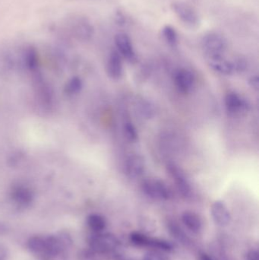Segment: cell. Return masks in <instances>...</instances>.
I'll use <instances>...</instances> for the list:
<instances>
[{"instance_id":"1","label":"cell","mask_w":259,"mask_h":260,"mask_svg":"<svg viewBox=\"0 0 259 260\" xmlns=\"http://www.w3.org/2000/svg\"><path fill=\"white\" fill-rule=\"evenodd\" d=\"M72 238L65 232L55 235H36L27 241L29 251L39 260H69Z\"/></svg>"},{"instance_id":"2","label":"cell","mask_w":259,"mask_h":260,"mask_svg":"<svg viewBox=\"0 0 259 260\" xmlns=\"http://www.w3.org/2000/svg\"><path fill=\"white\" fill-rule=\"evenodd\" d=\"M89 250L94 253H109L117 250L120 241L111 233H94L88 241Z\"/></svg>"},{"instance_id":"3","label":"cell","mask_w":259,"mask_h":260,"mask_svg":"<svg viewBox=\"0 0 259 260\" xmlns=\"http://www.w3.org/2000/svg\"><path fill=\"white\" fill-rule=\"evenodd\" d=\"M9 200L18 210L28 209L34 202V192L30 186L25 184H17L9 191Z\"/></svg>"},{"instance_id":"4","label":"cell","mask_w":259,"mask_h":260,"mask_svg":"<svg viewBox=\"0 0 259 260\" xmlns=\"http://www.w3.org/2000/svg\"><path fill=\"white\" fill-rule=\"evenodd\" d=\"M202 47L207 58L221 56L228 49V41L220 34L210 32L204 36Z\"/></svg>"},{"instance_id":"5","label":"cell","mask_w":259,"mask_h":260,"mask_svg":"<svg viewBox=\"0 0 259 260\" xmlns=\"http://www.w3.org/2000/svg\"><path fill=\"white\" fill-rule=\"evenodd\" d=\"M171 9L178 19L190 27H197L200 24L199 15L194 8L181 1H175L171 4Z\"/></svg>"},{"instance_id":"6","label":"cell","mask_w":259,"mask_h":260,"mask_svg":"<svg viewBox=\"0 0 259 260\" xmlns=\"http://www.w3.org/2000/svg\"><path fill=\"white\" fill-rule=\"evenodd\" d=\"M143 192L153 200H168L172 197V192L168 186L158 179H147L141 184Z\"/></svg>"},{"instance_id":"7","label":"cell","mask_w":259,"mask_h":260,"mask_svg":"<svg viewBox=\"0 0 259 260\" xmlns=\"http://www.w3.org/2000/svg\"><path fill=\"white\" fill-rule=\"evenodd\" d=\"M167 170L175 182L178 192L184 198H188L192 193V187L183 171L177 165L170 164L167 165Z\"/></svg>"},{"instance_id":"8","label":"cell","mask_w":259,"mask_h":260,"mask_svg":"<svg viewBox=\"0 0 259 260\" xmlns=\"http://www.w3.org/2000/svg\"><path fill=\"white\" fill-rule=\"evenodd\" d=\"M225 106L228 112L232 114L246 112L250 108L249 102L243 96L236 92L228 93L225 98Z\"/></svg>"},{"instance_id":"9","label":"cell","mask_w":259,"mask_h":260,"mask_svg":"<svg viewBox=\"0 0 259 260\" xmlns=\"http://www.w3.org/2000/svg\"><path fill=\"white\" fill-rule=\"evenodd\" d=\"M115 44L117 52L120 56L130 62L135 60V53L132 41L129 35L125 33H119L115 36Z\"/></svg>"},{"instance_id":"10","label":"cell","mask_w":259,"mask_h":260,"mask_svg":"<svg viewBox=\"0 0 259 260\" xmlns=\"http://www.w3.org/2000/svg\"><path fill=\"white\" fill-rule=\"evenodd\" d=\"M207 60L209 67L219 74L230 76L235 73L234 60L227 59L225 55L208 57Z\"/></svg>"},{"instance_id":"11","label":"cell","mask_w":259,"mask_h":260,"mask_svg":"<svg viewBox=\"0 0 259 260\" xmlns=\"http://www.w3.org/2000/svg\"><path fill=\"white\" fill-rule=\"evenodd\" d=\"M174 82L176 88L180 92L187 94L194 88L196 79L190 70L181 69L175 73Z\"/></svg>"},{"instance_id":"12","label":"cell","mask_w":259,"mask_h":260,"mask_svg":"<svg viewBox=\"0 0 259 260\" xmlns=\"http://www.w3.org/2000/svg\"><path fill=\"white\" fill-rule=\"evenodd\" d=\"M211 215L213 221L220 227H226L231 223V212L225 203L220 200L213 203L211 207Z\"/></svg>"},{"instance_id":"13","label":"cell","mask_w":259,"mask_h":260,"mask_svg":"<svg viewBox=\"0 0 259 260\" xmlns=\"http://www.w3.org/2000/svg\"><path fill=\"white\" fill-rule=\"evenodd\" d=\"M145 170V162L144 158L138 154H132L128 157L125 165V172L131 179H136L141 177Z\"/></svg>"},{"instance_id":"14","label":"cell","mask_w":259,"mask_h":260,"mask_svg":"<svg viewBox=\"0 0 259 260\" xmlns=\"http://www.w3.org/2000/svg\"><path fill=\"white\" fill-rule=\"evenodd\" d=\"M107 72L112 79H119L123 76V66L122 56L117 50H113L107 61Z\"/></svg>"},{"instance_id":"15","label":"cell","mask_w":259,"mask_h":260,"mask_svg":"<svg viewBox=\"0 0 259 260\" xmlns=\"http://www.w3.org/2000/svg\"><path fill=\"white\" fill-rule=\"evenodd\" d=\"M182 224L187 227V229L193 233L197 234L202 229V221L200 217L193 212H187L182 213L181 216Z\"/></svg>"},{"instance_id":"16","label":"cell","mask_w":259,"mask_h":260,"mask_svg":"<svg viewBox=\"0 0 259 260\" xmlns=\"http://www.w3.org/2000/svg\"><path fill=\"white\" fill-rule=\"evenodd\" d=\"M72 24L71 30H73V33H76L79 38L84 40H88L94 35L93 26L87 20H76Z\"/></svg>"},{"instance_id":"17","label":"cell","mask_w":259,"mask_h":260,"mask_svg":"<svg viewBox=\"0 0 259 260\" xmlns=\"http://www.w3.org/2000/svg\"><path fill=\"white\" fill-rule=\"evenodd\" d=\"M87 225L94 233L103 232L106 227V221L103 215L97 213L91 214L87 217Z\"/></svg>"},{"instance_id":"18","label":"cell","mask_w":259,"mask_h":260,"mask_svg":"<svg viewBox=\"0 0 259 260\" xmlns=\"http://www.w3.org/2000/svg\"><path fill=\"white\" fill-rule=\"evenodd\" d=\"M167 229H168V232H170V235L175 239L177 240L179 242L186 244V245L190 243V238H188L187 234L183 232V230L176 222H173V221L169 222L167 224Z\"/></svg>"},{"instance_id":"19","label":"cell","mask_w":259,"mask_h":260,"mask_svg":"<svg viewBox=\"0 0 259 260\" xmlns=\"http://www.w3.org/2000/svg\"><path fill=\"white\" fill-rule=\"evenodd\" d=\"M147 247L161 252H171L174 248L173 244L166 240L158 239V238H153L151 237H149Z\"/></svg>"},{"instance_id":"20","label":"cell","mask_w":259,"mask_h":260,"mask_svg":"<svg viewBox=\"0 0 259 260\" xmlns=\"http://www.w3.org/2000/svg\"><path fill=\"white\" fill-rule=\"evenodd\" d=\"M149 236L141 232H134L129 235V242L138 247H147Z\"/></svg>"},{"instance_id":"21","label":"cell","mask_w":259,"mask_h":260,"mask_svg":"<svg viewBox=\"0 0 259 260\" xmlns=\"http://www.w3.org/2000/svg\"><path fill=\"white\" fill-rule=\"evenodd\" d=\"M139 113L143 117L150 119L154 117L155 114V108L151 102L145 100H141L138 105Z\"/></svg>"},{"instance_id":"22","label":"cell","mask_w":259,"mask_h":260,"mask_svg":"<svg viewBox=\"0 0 259 260\" xmlns=\"http://www.w3.org/2000/svg\"><path fill=\"white\" fill-rule=\"evenodd\" d=\"M163 36L167 41V44L172 47H175L177 44L178 37L175 28L170 25H166L162 30Z\"/></svg>"},{"instance_id":"23","label":"cell","mask_w":259,"mask_h":260,"mask_svg":"<svg viewBox=\"0 0 259 260\" xmlns=\"http://www.w3.org/2000/svg\"><path fill=\"white\" fill-rule=\"evenodd\" d=\"M82 88V82L79 78H73L68 84H67L65 91L68 95H74L77 94Z\"/></svg>"},{"instance_id":"24","label":"cell","mask_w":259,"mask_h":260,"mask_svg":"<svg viewBox=\"0 0 259 260\" xmlns=\"http://www.w3.org/2000/svg\"><path fill=\"white\" fill-rule=\"evenodd\" d=\"M123 133H124L125 137L130 142H135L138 139L137 130L131 122H126L124 123V125H123Z\"/></svg>"},{"instance_id":"25","label":"cell","mask_w":259,"mask_h":260,"mask_svg":"<svg viewBox=\"0 0 259 260\" xmlns=\"http://www.w3.org/2000/svg\"><path fill=\"white\" fill-rule=\"evenodd\" d=\"M142 260H170L163 252L158 250L147 252L143 256Z\"/></svg>"},{"instance_id":"26","label":"cell","mask_w":259,"mask_h":260,"mask_svg":"<svg viewBox=\"0 0 259 260\" xmlns=\"http://www.w3.org/2000/svg\"><path fill=\"white\" fill-rule=\"evenodd\" d=\"M9 256V252L7 247L0 243V260H8Z\"/></svg>"},{"instance_id":"27","label":"cell","mask_w":259,"mask_h":260,"mask_svg":"<svg viewBox=\"0 0 259 260\" xmlns=\"http://www.w3.org/2000/svg\"><path fill=\"white\" fill-rule=\"evenodd\" d=\"M246 260H259L258 252L256 250H250L246 253Z\"/></svg>"},{"instance_id":"28","label":"cell","mask_w":259,"mask_h":260,"mask_svg":"<svg viewBox=\"0 0 259 260\" xmlns=\"http://www.w3.org/2000/svg\"><path fill=\"white\" fill-rule=\"evenodd\" d=\"M249 84L251 88L255 90H258L259 79L258 76H252L249 80Z\"/></svg>"},{"instance_id":"29","label":"cell","mask_w":259,"mask_h":260,"mask_svg":"<svg viewBox=\"0 0 259 260\" xmlns=\"http://www.w3.org/2000/svg\"><path fill=\"white\" fill-rule=\"evenodd\" d=\"M9 229L6 224H5L3 221H0V236H5L7 235L9 232Z\"/></svg>"},{"instance_id":"30","label":"cell","mask_w":259,"mask_h":260,"mask_svg":"<svg viewBox=\"0 0 259 260\" xmlns=\"http://www.w3.org/2000/svg\"><path fill=\"white\" fill-rule=\"evenodd\" d=\"M199 260H214L211 256L205 253H201L199 256Z\"/></svg>"}]
</instances>
